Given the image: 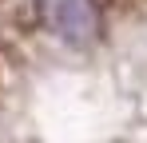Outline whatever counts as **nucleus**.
Here are the masks:
<instances>
[{"label":"nucleus","mask_w":147,"mask_h":143,"mask_svg":"<svg viewBox=\"0 0 147 143\" xmlns=\"http://www.w3.org/2000/svg\"><path fill=\"white\" fill-rule=\"evenodd\" d=\"M40 12H44V24L52 32H60L68 40H88L99 28L92 0H40Z\"/></svg>","instance_id":"f257e3e1"}]
</instances>
